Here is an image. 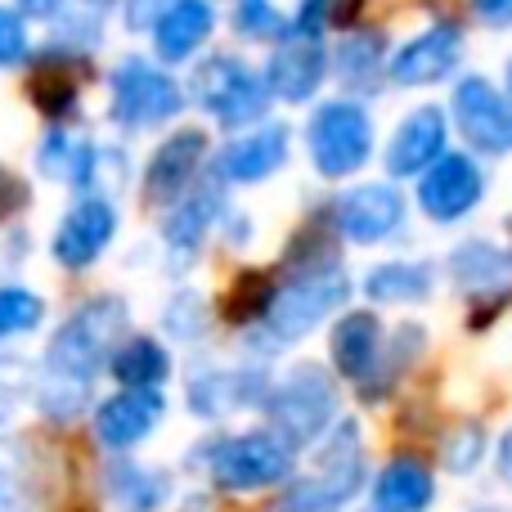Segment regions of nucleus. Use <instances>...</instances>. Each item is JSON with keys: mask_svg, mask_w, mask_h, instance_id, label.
<instances>
[{"mask_svg": "<svg viewBox=\"0 0 512 512\" xmlns=\"http://www.w3.org/2000/svg\"><path fill=\"white\" fill-rule=\"evenodd\" d=\"M472 18L486 27H512V0H468Z\"/></svg>", "mask_w": 512, "mask_h": 512, "instance_id": "nucleus-39", "label": "nucleus"}, {"mask_svg": "<svg viewBox=\"0 0 512 512\" xmlns=\"http://www.w3.org/2000/svg\"><path fill=\"white\" fill-rule=\"evenodd\" d=\"M45 324V297L23 283H5L0 288V342L9 337H27Z\"/></svg>", "mask_w": 512, "mask_h": 512, "instance_id": "nucleus-33", "label": "nucleus"}, {"mask_svg": "<svg viewBox=\"0 0 512 512\" xmlns=\"http://www.w3.org/2000/svg\"><path fill=\"white\" fill-rule=\"evenodd\" d=\"M427 342H432L427 324H418V319H405V324H400L396 333H391L387 342H382L378 364H373V373L360 382V400H369V405L387 400L391 391L400 387V378H405V373L427 355Z\"/></svg>", "mask_w": 512, "mask_h": 512, "instance_id": "nucleus-28", "label": "nucleus"}, {"mask_svg": "<svg viewBox=\"0 0 512 512\" xmlns=\"http://www.w3.org/2000/svg\"><path fill=\"white\" fill-rule=\"evenodd\" d=\"M104 373L117 387H167L171 378V351L149 333H131L113 346Z\"/></svg>", "mask_w": 512, "mask_h": 512, "instance_id": "nucleus-30", "label": "nucleus"}, {"mask_svg": "<svg viewBox=\"0 0 512 512\" xmlns=\"http://www.w3.org/2000/svg\"><path fill=\"white\" fill-rule=\"evenodd\" d=\"M185 95H189V104L203 108L221 131L256 126V122H265L274 108V95H270V86H265V72H256L243 54H230V50H216V54L194 59Z\"/></svg>", "mask_w": 512, "mask_h": 512, "instance_id": "nucleus-7", "label": "nucleus"}, {"mask_svg": "<svg viewBox=\"0 0 512 512\" xmlns=\"http://www.w3.org/2000/svg\"><path fill=\"white\" fill-rule=\"evenodd\" d=\"M450 149V108L418 104L396 122L382 149V167L391 180H418L441 153Z\"/></svg>", "mask_w": 512, "mask_h": 512, "instance_id": "nucleus-19", "label": "nucleus"}, {"mask_svg": "<svg viewBox=\"0 0 512 512\" xmlns=\"http://www.w3.org/2000/svg\"><path fill=\"white\" fill-rule=\"evenodd\" d=\"M36 378H41V369H32L27 360H18V355H0V427L18 414L23 400L36 396Z\"/></svg>", "mask_w": 512, "mask_h": 512, "instance_id": "nucleus-36", "label": "nucleus"}, {"mask_svg": "<svg viewBox=\"0 0 512 512\" xmlns=\"http://www.w3.org/2000/svg\"><path fill=\"white\" fill-rule=\"evenodd\" d=\"M292 158V126L288 122H265L230 131V140L212 153L207 171H212L221 185H265L274 180Z\"/></svg>", "mask_w": 512, "mask_h": 512, "instance_id": "nucleus-15", "label": "nucleus"}, {"mask_svg": "<svg viewBox=\"0 0 512 512\" xmlns=\"http://www.w3.org/2000/svg\"><path fill=\"white\" fill-rule=\"evenodd\" d=\"M167 423V396L162 387H117L113 396L90 405V432L99 450L131 454Z\"/></svg>", "mask_w": 512, "mask_h": 512, "instance_id": "nucleus-16", "label": "nucleus"}, {"mask_svg": "<svg viewBox=\"0 0 512 512\" xmlns=\"http://www.w3.org/2000/svg\"><path fill=\"white\" fill-rule=\"evenodd\" d=\"M81 5H90V9H99V14H108V9L122 5V0H81Z\"/></svg>", "mask_w": 512, "mask_h": 512, "instance_id": "nucleus-45", "label": "nucleus"}, {"mask_svg": "<svg viewBox=\"0 0 512 512\" xmlns=\"http://www.w3.org/2000/svg\"><path fill=\"white\" fill-rule=\"evenodd\" d=\"M99 486L113 512H162L176 495V481L158 463H140L131 454H108Z\"/></svg>", "mask_w": 512, "mask_h": 512, "instance_id": "nucleus-24", "label": "nucleus"}, {"mask_svg": "<svg viewBox=\"0 0 512 512\" xmlns=\"http://www.w3.org/2000/svg\"><path fill=\"white\" fill-rule=\"evenodd\" d=\"M36 171L41 180L68 189H95L104 180V144H95L90 135L72 131L68 122H50L45 135L36 140Z\"/></svg>", "mask_w": 512, "mask_h": 512, "instance_id": "nucleus-22", "label": "nucleus"}, {"mask_svg": "<svg viewBox=\"0 0 512 512\" xmlns=\"http://www.w3.org/2000/svg\"><path fill=\"white\" fill-rule=\"evenodd\" d=\"M387 54H391V45L378 27H351L328 50V72L351 95H378V86L387 81Z\"/></svg>", "mask_w": 512, "mask_h": 512, "instance_id": "nucleus-26", "label": "nucleus"}, {"mask_svg": "<svg viewBox=\"0 0 512 512\" xmlns=\"http://www.w3.org/2000/svg\"><path fill=\"white\" fill-rule=\"evenodd\" d=\"M216 23H221L216 0H171L149 32L153 59H162L167 68L194 63L207 50V41L216 36Z\"/></svg>", "mask_w": 512, "mask_h": 512, "instance_id": "nucleus-23", "label": "nucleus"}, {"mask_svg": "<svg viewBox=\"0 0 512 512\" xmlns=\"http://www.w3.org/2000/svg\"><path fill=\"white\" fill-rule=\"evenodd\" d=\"M351 274L337 256H328L324 248L301 252L292 261L288 279L279 288H270L265 310L252 319V351L261 355H279L288 346H297L301 337H310L315 328H324L337 310H346L351 301Z\"/></svg>", "mask_w": 512, "mask_h": 512, "instance_id": "nucleus-1", "label": "nucleus"}, {"mask_svg": "<svg viewBox=\"0 0 512 512\" xmlns=\"http://www.w3.org/2000/svg\"><path fill=\"white\" fill-rule=\"evenodd\" d=\"M180 512H212V499H207V495H185Z\"/></svg>", "mask_w": 512, "mask_h": 512, "instance_id": "nucleus-44", "label": "nucleus"}, {"mask_svg": "<svg viewBox=\"0 0 512 512\" xmlns=\"http://www.w3.org/2000/svg\"><path fill=\"white\" fill-rule=\"evenodd\" d=\"M274 378H265V369L256 364H239V369H203L185 382V405L194 418L216 423V418H230L239 409H256L265 400Z\"/></svg>", "mask_w": 512, "mask_h": 512, "instance_id": "nucleus-21", "label": "nucleus"}, {"mask_svg": "<svg viewBox=\"0 0 512 512\" xmlns=\"http://www.w3.org/2000/svg\"><path fill=\"white\" fill-rule=\"evenodd\" d=\"M32 18L18 5H0V68H23L32 59Z\"/></svg>", "mask_w": 512, "mask_h": 512, "instance_id": "nucleus-37", "label": "nucleus"}, {"mask_svg": "<svg viewBox=\"0 0 512 512\" xmlns=\"http://www.w3.org/2000/svg\"><path fill=\"white\" fill-rule=\"evenodd\" d=\"M337 373H328L324 364H292L288 373L270 382L265 391L261 409H265V423L292 445V450H310L328 427L342 418V387H337Z\"/></svg>", "mask_w": 512, "mask_h": 512, "instance_id": "nucleus-5", "label": "nucleus"}, {"mask_svg": "<svg viewBox=\"0 0 512 512\" xmlns=\"http://www.w3.org/2000/svg\"><path fill=\"white\" fill-rule=\"evenodd\" d=\"M445 274H450L454 292L477 306H504L512 297V243H495V239H472L454 243L445 256Z\"/></svg>", "mask_w": 512, "mask_h": 512, "instance_id": "nucleus-18", "label": "nucleus"}, {"mask_svg": "<svg viewBox=\"0 0 512 512\" xmlns=\"http://www.w3.org/2000/svg\"><path fill=\"white\" fill-rule=\"evenodd\" d=\"M508 234H512V216H508Z\"/></svg>", "mask_w": 512, "mask_h": 512, "instance_id": "nucleus-47", "label": "nucleus"}, {"mask_svg": "<svg viewBox=\"0 0 512 512\" xmlns=\"http://www.w3.org/2000/svg\"><path fill=\"white\" fill-rule=\"evenodd\" d=\"M382 319L373 310H337L333 315V333H328V360H333V373L342 382H355L360 387L373 373L382 355Z\"/></svg>", "mask_w": 512, "mask_h": 512, "instance_id": "nucleus-25", "label": "nucleus"}, {"mask_svg": "<svg viewBox=\"0 0 512 512\" xmlns=\"http://www.w3.org/2000/svg\"><path fill=\"white\" fill-rule=\"evenodd\" d=\"M189 95L171 68L149 54H122L108 72V122L122 135H149L185 113Z\"/></svg>", "mask_w": 512, "mask_h": 512, "instance_id": "nucleus-6", "label": "nucleus"}, {"mask_svg": "<svg viewBox=\"0 0 512 512\" xmlns=\"http://www.w3.org/2000/svg\"><path fill=\"white\" fill-rule=\"evenodd\" d=\"M310 472H292L279 486V512H342L351 499L364 495L369 459H364V427L360 418H337L315 445Z\"/></svg>", "mask_w": 512, "mask_h": 512, "instance_id": "nucleus-3", "label": "nucleus"}, {"mask_svg": "<svg viewBox=\"0 0 512 512\" xmlns=\"http://www.w3.org/2000/svg\"><path fill=\"white\" fill-rule=\"evenodd\" d=\"M409 221V198L391 180H364L351 185L333 203V234L351 248H382L400 239Z\"/></svg>", "mask_w": 512, "mask_h": 512, "instance_id": "nucleus-12", "label": "nucleus"}, {"mask_svg": "<svg viewBox=\"0 0 512 512\" xmlns=\"http://www.w3.org/2000/svg\"><path fill=\"white\" fill-rule=\"evenodd\" d=\"M495 468H499V481L512 486V423L504 427V436H499V445H495Z\"/></svg>", "mask_w": 512, "mask_h": 512, "instance_id": "nucleus-43", "label": "nucleus"}, {"mask_svg": "<svg viewBox=\"0 0 512 512\" xmlns=\"http://www.w3.org/2000/svg\"><path fill=\"white\" fill-rule=\"evenodd\" d=\"M171 0H122V27L126 32H153V23L162 18V9H167Z\"/></svg>", "mask_w": 512, "mask_h": 512, "instance_id": "nucleus-38", "label": "nucleus"}, {"mask_svg": "<svg viewBox=\"0 0 512 512\" xmlns=\"http://www.w3.org/2000/svg\"><path fill=\"white\" fill-rule=\"evenodd\" d=\"M414 203L427 221L436 225H459L486 203V167L477 162V153H454L445 149L423 176L414 180Z\"/></svg>", "mask_w": 512, "mask_h": 512, "instance_id": "nucleus-13", "label": "nucleus"}, {"mask_svg": "<svg viewBox=\"0 0 512 512\" xmlns=\"http://www.w3.org/2000/svg\"><path fill=\"white\" fill-rule=\"evenodd\" d=\"M14 5L23 9L27 18H36V23H54V18L72 5V0H14Z\"/></svg>", "mask_w": 512, "mask_h": 512, "instance_id": "nucleus-42", "label": "nucleus"}, {"mask_svg": "<svg viewBox=\"0 0 512 512\" xmlns=\"http://www.w3.org/2000/svg\"><path fill=\"white\" fill-rule=\"evenodd\" d=\"M225 212H230V203H225V185L212 176V171H207L194 189H185L176 203L162 207L158 239H162V252H167L171 274H185L189 265L198 261V252L207 248V239L221 230Z\"/></svg>", "mask_w": 512, "mask_h": 512, "instance_id": "nucleus-10", "label": "nucleus"}, {"mask_svg": "<svg viewBox=\"0 0 512 512\" xmlns=\"http://www.w3.org/2000/svg\"><path fill=\"white\" fill-rule=\"evenodd\" d=\"M221 234H225V243H230V248H248V243H252V221L243 212H225L221 216Z\"/></svg>", "mask_w": 512, "mask_h": 512, "instance_id": "nucleus-41", "label": "nucleus"}, {"mask_svg": "<svg viewBox=\"0 0 512 512\" xmlns=\"http://www.w3.org/2000/svg\"><path fill=\"white\" fill-rule=\"evenodd\" d=\"M162 328H167L176 342L194 346L207 337V328H212V310H207V301L198 297V292H176V297L162 306Z\"/></svg>", "mask_w": 512, "mask_h": 512, "instance_id": "nucleus-35", "label": "nucleus"}, {"mask_svg": "<svg viewBox=\"0 0 512 512\" xmlns=\"http://www.w3.org/2000/svg\"><path fill=\"white\" fill-rule=\"evenodd\" d=\"M117 225H122V212H117L113 198L99 194V189H81V194L68 203V212L59 216L54 234H50L54 265L68 270V274L90 270L99 256L113 248Z\"/></svg>", "mask_w": 512, "mask_h": 512, "instance_id": "nucleus-11", "label": "nucleus"}, {"mask_svg": "<svg viewBox=\"0 0 512 512\" xmlns=\"http://www.w3.org/2000/svg\"><path fill=\"white\" fill-rule=\"evenodd\" d=\"M450 126L463 135L477 158H508L512 153V90L495 86L481 72L454 81Z\"/></svg>", "mask_w": 512, "mask_h": 512, "instance_id": "nucleus-9", "label": "nucleus"}, {"mask_svg": "<svg viewBox=\"0 0 512 512\" xmlns=\"http://www.w3.org/2000/svg\"><path fill=\"white\" fill-rule=\"evenodd\" d=\"M432 504H436V477L423 459H414V454L387 459L369 486L373 512H427Z\"/></svg>", "mask_w": 512, "mask_h": 512, "instance_id": "nucleus-27", "label": "nucleus"}, {"mask_svg": "<svg viewBox=\"0 0 512 512\" xmlns=\"http://www.w3.org/2000/svg\"><path fill=\"white\" fill-rule=\"evenodd\" d=\"M486 454H490L486 423H481V418H468V423H459L441 441V468L450 472V477H472V472L486 463Z\"/></svg>", "mask_w": 512, "mask_h": 512, "instance_id": "nucleus-32", "label": "nucleus"}, {"mask_svg": "<svg viewBox=\"0 0 512 512\" xmlns=\"http://www.w3.org/2000/svg\"><path fill=\"white\" fill-rule=\"evenodd\" d=\"M459 63H463V27L441 18V23H427L423 32H414L387 54V81L400 90H427L450 81L459 72Z\"/></svg>", "mask_w": 512, "mask_h": 512, "instance_id": "nucleus-17", "label": "nucleus"}, {"mask_svg": "<svg viewBox=\"0 0 512 512\" xmlns=\"http://www.w3.org/2000/svg\"><path fill=\"white\" fill-rule=\"evenodd\" d=\"M126 324H131L126 297H117V292L86 297L59 328H54L50 346H45V355H41V378L90 391L95 378L104 373L113 346L126 337Z\"/></svg>", "mask_w": 512, "mask_h": 512, "instance_id": "nucleus-2", "label": "nucleus"}, {"mask_svg": "<svg viewBox=\"0 0 512 512\" xmlns=\"http://www.w3.org/2000/svg\"><path fill=\"white\" fill-rule=\"evenodd\" d=\"M436 288V265L427 261H382L360 279L364 301L373 306H418Z\"/></svg>", "mask_w": 512, "mask_h": 512, "instance_id": "nucleus-29", "label": "nucleus"}, {"mask_svg": "<svg viewBox=\"0 0 512 512\" xmlns=\"http://www.w3.org/2000/svg\"><path fill=\"white\" fill-rule=\"evenodd\" d=\"M378 149V126L360 95H333L310 108L306 158L319 180H351L369 167Z\"/></svg>", "mask_w": 512, "mask_h": 512, "instance_id": "nucleus-8", "label": "nucleus"}, {"mask_svg": "<svg viewBox=\"0 0 512 512\" xmlns=\"http://www.w3.org/2000/svg\"><path fill=\"white\" fill-rule=\"evenodd\" d=\"M230 27L239 41H252V45H274L288 36L292 18L283 14L274 0H234L230 9Z\"/></svg>", "mask_w": 512, "mask_h": 512, "instance_id": "nucleus-31", "label": "nucleus"}, {"mask_svg": "<svg viewBox=\"0 0 512 512\" xmlns=\"http://www.w3.org/2000/svg\"><path fill=\"white\" fill-rule=\"evenodd\" d=\"M194 468H203L216 490L261 495V490H279L297 472V450L265 423V427L212 436L207 445H198Z\"/></svg>", "mask_w": 512, "mask_h": 512, "instance_id": "nucleus-4", "label": "nucleus"}, {"mask_svg": "<svg viewBox=\"0 0 512 512\" xmlns=\"http://www.w3.org/2000/svg\"><path fill=\"white\" fill-rule=\"evenodd\" d=\"M23 207H27V185H23V180H14L5 167H0V216L23 212Z\"/></svg>", "mask_w": 512, "mask_h": 512, "instance_id": "nucleus-40", "label": "nucleus"}, {"mask_svg": "<svg viewBox=\"0 0 512 512\" xmlns=\"http://www.w3.org/2000/svg\"><path fill=\"white\" fill-rule=\"evenodd\" d=\"M207 162H212V140H207L203 126H176V131H167L153 144V153L144 158V171H140L144 207L176 203L185 189H194L207 176Z\"/></svg>", "mask_w": 512, "mask_h": 512, "instance_id": "nucleus-14", "label": "nucleus"}, {"mask_svg": "<svg viewBox=\"0 0 512 512\" xmlns=\"http://www.w3.org/2000/svg\"><path fill=\"white\" fill-rule=\"evenodd\" d=\"M364 0H297V9H292V27L288 32L297 36H315V41H324L333 27H351V18L360 14Z\"/></svg>", "mask_w": 512, "mask_h": 512, "instance_id": "nucleus-34", "label": "nucleus"}, {"mask_svg": "<svg viewBox=\"0 0 512 512\" xmlns=\"http://www.w3.org/2000/svg\"><path fill=\"white\" fill-rule=\"evenodd\" d=\"M504 86L512 90V59H508V68H504Z\"/></svg>", "mask_w": 512, "mask_h": 512, "instance_id": "nucleus-46", "label": "nucleus"}, {"mask_svg": "<svg viewBox=\"0 0 512 512\" xmlns=\"http://www.w3.org/2000/svg\"><path fill=\"white\" fill-rule=\"evenodd\" d=\"M265 86H270L274 104H315V95L328 81V45L315 36L288 32L283 41H274L270 59H265Z\"/></svg>", "mask_w": 512, "mask_h": 512, "instance_id": "nucleus-20", "label": "nucleus"}]
</instances>
